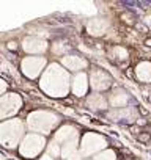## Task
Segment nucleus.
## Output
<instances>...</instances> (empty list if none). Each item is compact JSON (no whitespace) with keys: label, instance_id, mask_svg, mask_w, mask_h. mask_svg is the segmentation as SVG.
Listing matches in <instances>:
<instances>
[{"label":"nucleus","instance_id":"6e6552de","mask_svg":"<svg viewBox=\"0 0 151 160\" xmlns=\"http://www.w3.org/2000/svg\"><path fill=\"white\" fill-rule=\"evenodd\" d=\"M22 107V99L16 93H8L0 98V119L16 115Z\"/></svg>","mask_w":151,"mask_h":160},{"label":"nucleus","instance_id":"f3484780","mask_svg":"<svg viewBox=\"0 0 151 160\" xmlns=\"http://www.w3.org/2000/svg\"><path fill=\"white\" fill-rule=\"evenodd\" d=\"M134 78L142 85H151V60H140L134 68Z\"/></svg>","mask_w":151,"mask_h":160},{"label":"nucleus","instance_id":"423d86ee","mask_svg":"<svg viewBox=\"0 0 151 160\" xmlns=\"http://www.w3.org/2000/svg\"><path fill=\"white\" fill-rule=\"evenodd\" d=\"M46 137L39 135V133H29L24 137L21 146H19V152L22 157L27 158H33L38 154L43 152V149L46 148Z\"/></svg>","mask_w":151,"mask_h":160},{"label":"nucleus","instance_id":"412c9836","mask_svg":"<svg viewBox=\"0 0 151 160\" xmlns=\"http://www.w3.org/2000/svg\"><path fill=\"white\" fill-rule=\"evenodd\" d=\"M46 149H47V154H50L52 157H55V158L61 157V146H60L57 141L50 140V143L46 146Z\"/></svg>","mask_w":151,"mask_h":160},{"label":"nucleus","instance_id":"cd10ccee","mask_svg":"<svg viewBox=\"0 0 151 160\" xmlns=\"http://www.w3.org/2000/svg\"><path fill=\"white\" fill-rule=\"evenodd\" d=\"M87 160H93V158H87Z\"/></svg>","mask_w":151,"mask_h":160},{"label":"nucleus","instance_id":"9d476101","mask_svg":"<svg viewBox=\"0 0 151 160\" xmlns=\"http://www.w3.org/2000/svg\"><path fill=\"white\" fill-rule=\"evenodd\" d=\"M71 93L74 98H87L91 90H90V78H88V72H77L74 74L71 78Z\"/></svg>","mask_w":151,"mask_h":160},{"label":"nucleus","instance_id":"39448f33","mask_svg":"<svg viewBox=\"0 0 151 160\" xmlns=\"http://www.w3.org/2000/svg\"><path fill=\"white\" fill-rule=\"evenodd\" d=\"M24 135V122L21 119H10L0 122V143L7 148H16Z\"/></svg>","mask_w":151,"mask_h":160},{"label":"nucleus","instance_id":"0eeeda50","mask_svg":"<svg viewBox=\"0 0 151 160\" xmlns=\"http://www.w3.org/2000/svg\"><path fill=\"white\" fill-rule=\"evenodd\" d=\"M140 116L138 113V108L129 105V107H124V108H109L106 112V118L112 122H121V124H135L137 118Z\"/></svg>","mask_w":151,"mask_h":160},{"label":"nucleus","instance_id":"4468645a","mask_svg":"<svg viewBox=\"0 0 151 160\" xmlns=\"http://www.w3.org/2000/svg\"><path fill=\"white\" fill-rule=\"evenodd\" d=\"M85 28H87V33H88L91 38L96 39V38H102V36L109 32L110 22H109L106 18H93V19H90V21L87 22Z\"/></svg>","mask_w":151,"mask_h":160},{"label":"nucleus","instance_id":"2eb2a0df","mask_svg":"<svg viewBox=\"0 0 151 160\" xmlns=\"http://www.w3.org/2000/svg\"><path fill=\"white\" fill-rule=\"evenodd\" d=\"M106 53H107V58L112 63H117V64H121V63L128 64L129 60H131V50L126 46H120V44L109 46Z\"/></svg>","mask_w":151,"mask_h":160},{"label":"nucleus","instance_id":"1a4fd4ad","mask_svg":"<svg viewBox=\"0 0 151 160\" xmlns=\"http://www.w3.org/2000/svg\"><path fill=\"white\" fill-rule=\"evenodd\" d=\"M46 64H47V60L44 57H27V58L22 60L21 69H22V72H24L25 77H29V78H38L43 74Z\"/></svg>","mask_w":151,"mask_h":160},{"label":"nucleus","instance_id":"ddd939ff","mask_svg":"<svg viewBox=\"0 0 151 160\" xmlns=\"http://www.w3.org/2000/svg\"><path fill=\"white\" fill-rule=\"evenodd\" d=\"M107 101L110 108H124L131 105V94L123 87H113L107 93Z\"/></svg>","mask_w":151,"mask_h":160},{"label":"nucleus","instance_id":"aec40b11","mask_svg":"<svg viewBox=\"0 0 151 160\" xmlns=\"http://www.w3.org/2000/svg\"><path fill=\"white\" fill-rule=\"evenodd\" d=\"M93 160H118V154H117L115 149L107 148V149L101 151L99 154H96V155L93 157Z\"/></svg>","mask_w":151,"mask_h":160},{"label":"nucleus","instance_id":"7ed1b4c3","mask_svg":"<svg viewBox=\"0 0 151 160\" xmlns=\"http://www.w3.org/2000/svg\"><path fill=\"white\" fill-rule=\"evenodd\" d=\"M61 122V118L54 113V112H44V110H38L29 115L27 118V127L33 132H38L39 135H46L50 133L58 124Z\"/></svg>","mask_w":151,"mask_h":160},{"label":"nucleus","instance_id":"bb28decb","mask_svg":"<svg viewBox=\"0 0 151 160\" xmlns=\"http://www.w3.org/2000/svg\"><path fill=\"white\" fill-rule=\"evenodd\" d=\"M66 160H82V157L77 154V155H72V157H69V158H66Z\"/></svg>","mask_w":151,"mask_h":160},{"label":"nucleus","instance_id":"dca6fc26","mask_svg":"<svg viewBox=\"0 0 151 160\" xmlns=\"http://www.w3.org/2000/svg\"><path fill=\"white\" fill-rule=\"evenodd\" d=\"M85 107L88 110H93V112H107L110 107H109V101H107V94H102V93H90L87 98H85Z\"/></svg>","mask_w":151,"mask_h":160},{"label":"nucleus","instance_id":"f03ea898","mask_svg":"<svg viewBox=\"0 0 151 160\" xmlns=\"http://www.w3.org/2000/svg\"><path fill=\"white\" fill-rule=\"evenodd\" d=\"M109 148V138L99 132L88 130L81 135L79 141V155L82 158H93L96 154Z\"/></svg>","mask_w":151,"mask_h":160},{"label":"nucleus","instance_id":"f257e3e1","mask_svg":"<svg viewBox=\"0 0 151 160\" xmlns=\"http://www.w3.org/2000/svg\"><path fill=\"white\" fill-rule=\"evenodd\" d=\"M71 74L61 64L52 63L43 72L39 87L50 98H66L71 91Z\"/></svg>","mask_w":151,"mask_h":160},{"label":"nucleus","instance_id":"9b49d317","mask_svg":"<svg viewBox=\"0 0 151 160\" xmlns=\"http://www.w3.org/2000/svg\"><path fill=\"white\" fill-rule=\"evenodd\" d=\"M61 66L68 71V72H85V69H90V61L84 57V55H77V53H69L66 57H63L60 60Z\"/></svg>","mask_w":151,"mask_h":160},{"label":"nucleus","instance_id":"5701e85b","mask_svg":"<svg viewBox=\"0 0 151 160\" xmlns=\"http://www.w3.org/2000/svg\"><path fill=\"white\" fill-rule=\"evenodd\" d=\"M39 160H57V158H55V157H52L50 154H47V152H46V154H43V155L39 157Z\"/></svg>","mask_w":151,"mask_h":160},{"label":"nucleus","instance_id":"a211bd4d","mask_svg":"<svg viewBox=\"0 0 151 160\" xmlns=\"http://www.w3.org/2000/svg\"><path fill=\"white\" fill-rule=\"evenodd\" d=\"M22 49L27 52V53H44L47 49H49V44L47 41L41 39V38H36V36H27L24 41H22Z\"/></svg>","mask_w":151,"mask_h":160},{"label":"nucleus","instance_id":"f8f14e48","mask_svg":"<svg viewBox=\"0 0 151 160\" xmlns=\"http://www.w3.org/2000/svg\"><path fill=\"white\" fill-rule=\"evenodd\" d=\"M54 141H57L60 146L72 143V141H81V132L79 129L72 126V124H65L61 127L57 129V132L54 133Z\"/></svg>","mask_w":151,"mask_h":160},{"label":"nucleus","instance_id":"20e7f679","mask_svg":"<svg viewBox=\"0 0 151 160\" xmlns=\"http://www.w3.org/2000/svg\"><path fill=\"white\" fill-rule=\"evenodd\" d=\"M88 78H90V90L93 93L107 94L115 87L112 74L109 71H106L104 68H101V66H93L91 64L90 69H88Z\"/></svg>","mask_w":151,"mask_h":160},{"label":"nucleus","instance_id":"b1692460","mask_svg":"<svg viewBox=\"0 0 151 160\" xmlns=\"http://www.w3.org/2000/svg\"><path fill=\"white\" fill-rule=\"evenodd\" d=\"M8 49H10V50H16V49H18V42H16V41L8 42Z\"/></svg>","mask_w":151,"mask_h":160},{"label":"nucleus","instance_id":"393cba45","mask_svg":"<svg viewBox=\"0 0 151 160\" xmlns=\"http://www.w3.org/2000/svg\"><path fill=\"white\" fill-rule=\"evenodd\" d=\"M5 88H7V83L3 82V80H0V93H3Z\"/></svg>","mask_w":151,"mask_h":160},{"label":"nucleus","instance_id":"a878e982","mask_svg":"<svg viewBox=\"0 0 151 160\" xmlns=\"http://www.w3.org/2000/svg\"><path fill=\"white\" fill-rule=\"evenodd\" d=\"M143 42H145V47H149L151 49V38H145Z\"/></svg>","mask_w":151,"mask_h":160},{"label":"nucleus","instance_id":"4be33fe9","mask_svg":"<svg viewBox=\"0 0 151 160\" xmlns=\"http://www.w3.org/2000/svg\"><path fill=\"white\" fill-rule=\"evenodd\" d=\"M137 140L142 141V143H148V141H151V135L146 133V132H142L140 135H137Z\"/></svg>","mask_w":151,"mask_h":160},{"label":"nucleus","instance_id":"6ab92c4d","mask_svg":"<svg viewBox=\"0 0 151 160\" xmlns=\"http://www.w3.org/2000/svg\"><path fill=\"white\" fill-rule=\"evenodd\" d=\"M71 44H68L66 41H61V39H58V41H54L52 42V46H50V52L54 53V55H57V57H66V55H69V52H71Z\"/></svg>","mask_w":151,"mask_h":160}]
</instances>
